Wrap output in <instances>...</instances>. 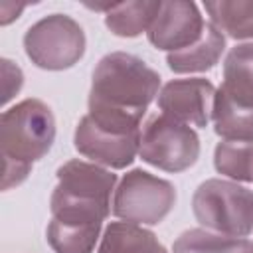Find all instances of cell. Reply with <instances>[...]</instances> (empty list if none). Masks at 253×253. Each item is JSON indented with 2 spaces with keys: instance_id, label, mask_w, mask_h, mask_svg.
Masks as SVG:
<instances>
[{
  "instance_id": "6da1fadb",
  "label": "cell",
  "mask_w": 253,
  "mask_h": 253,
  "mask_svg": "<svg viewBox=\"0 0 253 253\" xmlns=\"http://www.w3.org/2000/svg\"><path fill=\"white\" fill-rule=\"evenodd\" d=\"M55 176L47 243L53 253H93L101 225L113 210L111 194H115L117 174L95 162L67 160Z\"/></svg>"
},
{
  "instance_id": "7a4b0ae2",
  "label": "cell",
  "mask_w": 253,
  "mask_h": 253,
  "mask_svg": "<svg viewBox=\"0 0 253 253\" xmlns=\"http://www.w3.org/2000/svg\"><path fill=\"white\" fill-rule=\"evenodd\" d=\"M158 89V71L132 53L111 51L93 69L87 115L101 125L140 130V121Z\"/></svg>"
},
{
  "instance_id": "3957f363",
  "label": "cell",
  "mask_w": 253,
  "mask_h": 253,
  "mask_svg": "<svg viewBox=\"0 0 253 253\" xmlns=\"http://www.w3.org/2000/svg\"><path fill=\"white\" fill-rule=\"evenodd\" d=\"M55 140V119L40 99H24L6 109L0 119L2 190L20 186L32 172L36 160L43 158Z\"/></svg>"
},
{
  "instance_id": "277c9868",
  "label": "cell",
  "mask_w": 253,
  "mask_h": 253,
  "mask_svg": "<svg viewBox=\"0 0 253 253\" xmlns=\"http://www.w3.org/2000/svg\"><path fill=\"white\" fill-rule=\"evenodd\" d=\"M192 210L200 225L210 231L247 237L253 231V190L237 182L210 178L192 196Z\"/></svg>"
},
{
  "instance_id": "5b68a950",
  "label": "cell",
  "mask_w": 253,
  "mask_h": 253,
  "mask_svg": "<svg viewBox=\"0 0 253 253\" xmlns=\"http://www.w3.org/2000/svg\"><path fill=\"white\" fill-rule=\"evenodd\" d=\"M24 51L30 61L45 71L73 67L85 53V32L67 14H49L24 34Z\"/></svg>"
},
{
  "instance_id": "8992f818",
  "label": "cell",
  "mask_w": 253,
  "mask_h": 253,
  "mask_svg": "<svg viewBox=\"0 0 253 253\" xmlns=\"http://www.w3.org/2000/svg\"><path fill=\"white\" fill-rule=\"evenodd\" d=\"M174 204L176 188L172 182L134 168L115 188L113 215L136 225H156L172 211Z\"/></svg>"
},
{
  "instance_id": "52a82bcc",
  "label": "cell",
  "mask_w": 253,
  "mask_h": 253,
  "mask_svg": "<svg viewBox=\"0 0 253 253\" xmlns=\"http://www.w3.org/2000/svg\"><path fill=\"white\" fill-rule=\"evenodd\" d=\"M138 156L158 170L184 172L200 158V136L186 123L154 115L140 130Z\"/></svg>"
},
{
  "instance_id": "ba28073f",
  "label": "cell",
  "mask_w": 253,
  "mask_h": 253,
  "mask_svg": "<svg viewBox=\"0 0 253 253\" xmlns=\"http://www.w3.org/2000/svg\"><path fill=\"white\" fill-rule=\"evenodd\" d=\"M73 144L79 154L93 160L95 164L123 170L130 166L138 154L140 130L101 125L85 115L75 126Z\"/></svg>"
},
{
  "instance_id": "9c48e42d",
  "label": "cell",
  "mask_w": 253,
  "mask_h": 253,
  "mask_svg": "<svg viewBox=\"0 0 253 253\" xmlns=\"http://www.w3.org/2000/svg\"><path fill=\"white\" fill-rule=\"evenodd\" d=\"M213 97L215 87L210 79H172L158 93V109L166 117L204 128L211 119Z\"/></svg>"
},
{
  "instance_id": "30bf717a",
  "label": "cell",
  "mask_w": 253,
  "mask_h": 253,
  "mask_svg": "<svg viewBox=\"0 0 253 253\" xmlns=\"http://www.w3.org/2000/svg\"><path fill=\"white\" fill-rule=\"evenodd\" d=\"M204 18L200 8L188 0H168L160 4V10L148 28V42L156 49L180 51L200 40L204 32Z\"/></svg>"
},
{
  "instance_id": "8fae6325",
  "label": "cell",
  "mask_w": 253,
  "mask_h": 253,
  "mask_svg": "<svg viewBox=\"0 0 253 253\" xmlns=\"http://www.w3.org/2000/svg\"><path fill=\"white\" fill-rule=\"evenodd\" d=\"M223 49L225 36L213 24H206L200 40L180 51H170L166 63L174 73H202L215 67Z\"/></svg>"
},
{
  "instance_id": "7c38bea8",
  "label": "cell",
  "mask_w": 253,
  "mask_h": 253,
  "mask_svg": "<svg viewBox=\"0 0 253 253\" xmlns=\"http://www.w3.org/2000/svg\"><path fill=\"white\" fill-rule=\"evenodd\" d=\"M219 91L231 103L253 109V43H239L229 49Z\"/></svg>"
},
{
  "instance_id": "4fadbf2b",
  "label": "cell",
  "mask_w": 253,
  "mask_h": 253,
  "mask_svg": "<svg viewBox=\"0 0 253 253\" xmlns=\"http://www.w3.org/2000/svg\"><path fill=\"white\" fill-rule=\"evenodd\" d=\"M97 253H168L158 237L142 225L113 221L107 225Z\"/></svg>"
},
{
  "instance_id": "5bb4252c",
  "label": "cell",
  "mask_w": 253,
  "mask_h": 253,
  "mask_svg": "<svg viewBox=\"0 0 253 253\" xmlns=\"http://www.w3.org/2000/svg\"><path fill=\"white\" fill-rule=\"evenodd\" d=\"M162 2L156 0H132L111 4L105 12V26L119 38H136L148 32Z\"/></svg>"
},
{
  "instance_id": "9a60e30c",
  "label": "cell",
  "mask_w": 253,
  "mask_h": 253,
  "mask_svg": "<svg viewBox=\"0 0 253 253\" xmlns=\"http://www.w3.org/2000/svg\"><path fill=\"white\" fill-rule=\"evenodd\" d=\"M204 8L221 34L233 40H253V0H215Z\"/></svg>"
},
{
  "instance_id": "2e32d148",
  "label": "cell",
  "mask_w": 253,
  "mask_h": 253,
  "mask_svg": "<svg viewBox=\"0 0 253 253\" xmlns=\"http://www.w3.org/2000/svg\"><path fill=\"white\" fill-rule=\"evenodd\" d=\"M211 121L223 140H253V109L231 103L219 89H215Z\"/></svg>"
},
{
  "instance_id": "e0dca14e",
  "label": "cell",
  "mask_w": 253,
  "mask_h": 253,
  "mask_svg": "<svg viewBox=\"0 0 253 253\" xmlns=\"http://www.w3.org/2000/svg\"><path fill=\"white\" fill-rule=\"evenodd\" d=\"M249 249L251 243L245 237L221 235L202 227L186 229L172 245V253H249Z\"/></svg>"
},
{
  "instance_id": "ac0fdd59",
  "label": "cell",
  "mask_w": 253,
  "mask_h": 253,
  "mask_svg": "<svg viewBox=\"0 0 253 253\" xmlns=\"http://www.w3.org/2000/svg\"><path fill=\"white\" fill-rule=\"evenodd\" d=\"M219 174L237 182H253V140H219L213 150Z\"/></svg>"
},
{
  "instance_id": "d6986e66",
  "label": "cell",
  "mask_w": 253,
  "mask_h": 253,
  "mask_svg": "<svg viewBox=\"0 0 253 253\" xmlns=\"http://www.w3.org/2000/svg\"><path fill=\"white\" fill-rule=\"evenodd\" d=\"M2 75H4V97H2V101L8 103L22 89L24 75H22V69L18 65H14L10 59H2Z\"/></svg>"
},
{
  "instance_id": "ffe728a7",
  "label": "cell",
  "mask_w": 253,
  "mask_h": 253,
  "mask_svg": "<svg viewBox=\"0 0 253 253\" xmlns=\"http://www.w3.org/2000/svg\"><path fill=\"white\" fill-rule=\"evenodd\" d=\"M249 253H253V245H251V249H249Z\"/></svg>"
}]
</instances>
